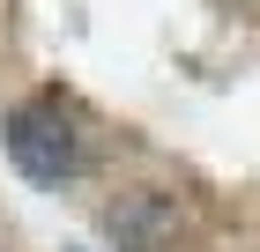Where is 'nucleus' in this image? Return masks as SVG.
<instances>
[{
  "instance_id": "nucleus-1",
  "label": "nucleus",
  "mask_w": 260,
  "mask_h": 252,
  "mask_svg": "<svg viewBox=\"0 0 260 252\" xmlns=\"http://www.w3.org/2000/svg\"><path fill=\"white\" fill-rule=\"evenodd\" d=\"M8 163H15L30 186H67L82 171V134L75 119L60 112L52 97H30L8 112Z\"/></svg>"
},
{
  "instance_id": "nucleus-2",
  "label": "nucleus",
  "mask_w": 260,
  "mask_h": 252,
  "mask_svg": "<svg viewBox=\"0 0 260 252\" xmlns=\"http://www.w3.org/2000/svg\"><path fill=\"white\" fill-rule=\"evenodd\" d=\"M104 230L119 237L126 252H156L164 237L179 230V208H171L164 193H126V200H112V208H104Z\"/></svg>"
}]
</instances>
